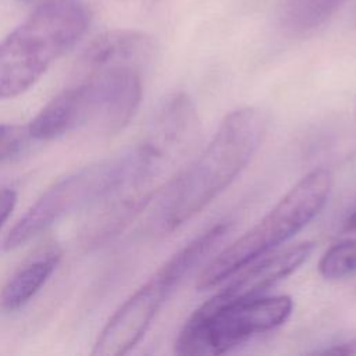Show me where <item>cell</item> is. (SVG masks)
<instances>
[{"label":"cell","mask_w":356,"mask_h":356,"mask_svg":"<svg viewBox=\"0 0 356 356\" xmlns=\"http://www.w3.org/2000/svg\"><path fill=\"white\" fill-rule=\"evenodd\" d=\"M28 128L11 124H0V161L18 154L28 140Z\"/></svg>","instance_id":"30bf717a"},{"label":"cell","mask_w":356,"mask_h":356,"mask_svg":"<svg viewBox=\"0 0 356 356\" xmlns=\"http://www.w3.org/2000/svg\"><path fill=\"white\" fill-rule=\"evenodd\" d=\"M17 203V192L8 186L0 188V228L10 217Z\"/></svg>","instance_id":"8fae6325"},{"label":"cell","mask_w":356,"mask_h":356,"mask_svg":"<svg viewBox=\"0 0 356 356\" xmlns=\"http://www.w3.org/2000/svg\"><path fill=\"white\" fill-rule=\"evenodd\" d=\"M345 229L350 231V232H356V207L345 220Z\"/></svg>","instance_id":"4fadbf2b"},{"label":"cell","mask_w":356,"mask_h":356,"mask_svg":"<svg viewBox=\"0 0 356 356\" xmlns=\"http://www.w3.org/2000/svg\"><path fill=\"white\" fill-rule=\"evenodd\" d=\"M314 353H321V355H327V353L352 355V353H356V338H352L349 341H342L339 343H332L324 349L316 350Z\"/></svg>","instance_id":"7c38bea8"},{"label":"cell","mask_w":356,"mask_h":356,"mask_svg":"<svg viewBox=\"0 0 356 356\" xmlns=\"http://www.w3.org/2000/svg\"><path fill=\"white\" fill-rule=\"evenodd\" d=\"M228 231L229 222L220 221L189 241L161 264L110 317L93 345L92 355L120 356L128 353L143 338L178 284L213 252Z\"/></svg>","instance_id":"277c9868"},{"label":"cell","mask_w":356,"mask_h":356,"mask_svg":"<svg viewBox=\"0 0 356 356\" xmlns=\"http://www.w3.org/2000/svg\"><path fill=\"white\" fill-rule=\"evenodd\" d=\"M313 249V242H302L273 254L267 253L234 273L235 278L210 299L216 303H227L257 298L298 270L309 259Z\"/></svg>","instance_id":"8992f818"},{"label":"cell","mask_w":356,"mask_h":356,"mask_svg":"<svg viewBox=\"0 0 356 356\" xmlns=\"http://www.w3.org/2000/svg\"><path fill=\"white\" fill-rule=\"evenodd\" d=\"M267 125V115L256 107L228 113L206 149L163 191L154 213L156 228L175 231L229 186L260 147Z\"/></svg>","instance_id":"6da1fadb"},{"label":"cell","mask_w":356,"mask_h":356,"mask_svg":"<svg viewBox=\"0 0 356 356\" xmlns=\"http://www.w3.org/2000/svg\"><path fill=\"white\" fill-rule=\"evenodd\" d=\"M318 271L325 280H343L356 273V239L332 245L321 256Z\"/></svg>","instance_id":"9c48e42d"},{"label":"cell","mask_w":356,"mask_h":356,"mask_svg":"<svg viewBox=\"0 0 356 356\" xmlns=\"http://www.w3.org/2000/svg\"><path fill=\"white\" fill-rule=\"evenodd\" d=\"M331 185L332 175L327 168L320 167L306 174L260 221L213 259L202 271L197 289L217 285L296 235L325 206Z\"/></svg>","instance_id":"3957f363"},{"label":"cell","mask_w":356,"mask_h":356,"mask_svg":"<svg viewBox=\"0 0 356 356\" xmlns=\"http://www.w3.org/2000/svg\"><path fill=\"white\" fill-rule=\"evenodd\" d=\"M81 0H47L0 42V99L21 95L85 33Z\"/></svg>","instance_id":"7a4b0ae2"},{"label":"cell","mask_w":356,"mask_h":356,"mask_svg":"<svg viewBox=\"0 0 356 356\" xmlns=\"http://www.w3.org/2000/svg\"><path fill=\"white\" fill-rule=\"evenodd\" d=\"M19 1H22V3H33L36 0H19Z\"/></svg>","instance_id":"5bb4252c"},{"label":"cell","mask_w":356,"mask_h":356,"mask_svg":"<svg viewBox=\"0 0 356 356\" xmlns=\"http://www.w3.org/2000/svg\"><path fill=\"white\" fill-rule=\"evenodd\" d=\"M61 256L60 246L49 243L26 259L1 288L0 309L10 313L24 307L49 281Z\"/></svg>","instance_id":"52a82bcc"},{"label":"cell","mask_w":356,"mask_h":356,"mask_svg":"<svg viewBox=\"0 0 356 356\" xmlns=\"http://www.w3.org/2000/svg\"><path fill=\"white\" fill-rule=\"evenodd\" d=\"M293 302L286 295L257 296L216 303L211 299L196 309L182 327L177 355H222L250 338L275 330L291 316Z\"/></svg>","instance_id":"5b68a950"},{"label":"cell","mask_w":356,"mask_h":356,"mask_svg":"<svg viewBox=\"0 0 356 356\" xmlns=\"http://www.w3.org/2000/svg\"><path fill=\"white\" fill-rule=\"evenodd\" d=\"M345 0H285L281 25L292 36L313 33L337 11Z\"/></svg>","instance_id":"ba28073f"}]
</instances>
